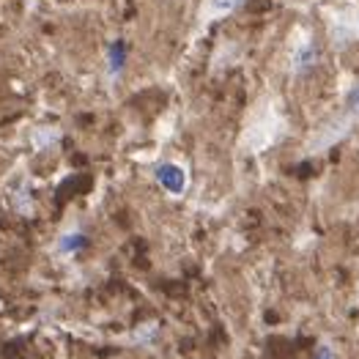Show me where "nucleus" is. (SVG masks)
I'll return each instance as SVG.
<instances>
[{"mask_svg": "<svg viewBox=\"0 0 359 359\" xmlns=\"http://www.w3.org/2000/svg\"><path fill=\"white\" fill-rule=\"evenodd\" d=\"M332 44L340 47V44H351L359 39V8H346L340 11L334 20H332Z\"/></svg>", "mask_w": 359, "mask_h": 359, "instance_id": "1", "label": "nucleus"}, {"mask_svg": "<svg viewBox=\"0 0 359 359\" xmlns=\"http://www.w3.org/2000/svg\"><path fill=\"white\" fill-rule=\"evenodd\" d=\"M321 60V50L310 36H304L299 44L291 50V72L294 74H310Z\"/></svg>", "mask_w": 359, "mask_h": 359, "instance_id": "2", "label": "nucleus"}, {"mask_svg": "<svg viewBox=\"0 0 359 359\" xmlns=\"http://www.w3.org/2000/svg\"><path fill=\"white\" fill-rule=\"evenodd\" d=\"M154 179L159 181L162 189H168V192H173V195H181L184 187H187V173L181 170L179 165H173V162H162V165H156Z\"/></svg>", "mask_w": 359, "mask_h": 359, "instance_id": "3", "label": "nucleus"}, {"mask_svg": "<svg viewBox=\"0 0 359 359\" xmlns=\"http://www.w3.org/2000/svg\"><path fill=\"white\" fill-rule=\"evenodd\" d=\"M104 63H107V74H110L113 80L121 77V72H123V66H126V41H123V39H116V41L107 47Z\"/></svg>", "mask_w": 359, "mask_h": 359, "instance_id": "4", "label": "nucleus"}, {"mask_svg": "<svg viewBox=\"0 0 359 359\" xmlns=\"http://www.w3.org/2000/svg\"><path fill=\"white\" fill-rule=\"evenodd\" d=\"M241 0H203V20H217V17H225L231 14Z\"/></svg>", "mask_w": 359, "mask_h": 359, "instance_id": "5", "label": "nucleus"}, {"mask_svg": "<svg viewBox=\"0 0 359 359\" xmlns=\"http://www.w3.org/2000/svg\"><path fill=\"white\" fill-rule=\"evenodd\" d=\"M86 244V239L77 233V236H69V239L60 241V250H77V247H83Z\"/></svg>", "mask_w": 359, "mask_h": 359, "instance_id": "6", "label": "nucleus"}, {"mask_svg": "<svg viewBox=\"0 0 359 359\" xmlns=\"http://www.w3.org/2000/svg\"><path fill=\"white\" fill-rule=\"evenodd\" d=\"M318 359H332V354H330V351H324V354H321Z\"/></svg>", "mask_w": 359, "mask_h": 359, "instance_id": "7", "label": "nucleus"}, {"mask_svg": "<svg viewBox=\"0 0 359 359\" xmlns=\"http://www.w3.org/2000/svg\"><path fill=\"white\" fill-rule=\"evenodd\" d=\"M357 110H359V90H357Z\"/></svg>", "mask_w": 359, "mask_h": 359, "instance_id": "8", "label": "nucleus"}]
</instances>
